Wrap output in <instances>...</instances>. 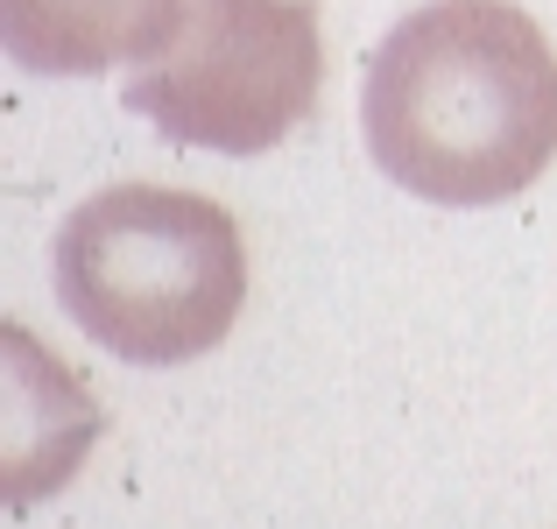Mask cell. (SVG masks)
Here are the masks:
<instances>
[{"mask_svg": "<svg viewBox=\"0 0 557 529\" xmlns=\"http://www.w3.org/2000/svg\"><path fill=\"white\" fill-rule=\"evenodd\" d=\"M360 127L423 205H508L557 163V50L516 0H431L374 42Z\"/></svg>", "mask_w": 557, "mask_h": 529, "instance_id": "1", "label": "cell"}, {"mask_svg": "<svg viewBox=\"0 0 557 529\" xmlns=\"http://www.w3.org/2000/svg\"><path fill=\"white\" fill-rule=\"evenodd\" d=\"M57 304L99 353L184 367L233 332L247 247L226 205L170 184H107L57 226Z\"/></svg>", "mask_w": 557, "mask_h": 529, "instance_id": "2", "label": "cell"}, {"mask_svg": "<svg viewBox=\"0 0 557 529\" xmlns=\"http://www.w3.org/2000/svg\"><path fill=\"white\" fill-rule=\"evenodd\" d=\"M325 85V36L311 0H190L177 36L127 71V113L163 142L212 156H261L289 142Z\"/></svg>", "mask_w": 557, "mask_h": 529, "instance_id": "3", "label": "cell"}, {"mask_svg": "<svg viewBox=\"0 0 557 529\" xmlns=\"http://www.w3.org/2000/svg\"><path fill=\"white\" fill-rule=\"evenodd\" d=\"M190 0H0V42L36 78H92L149 64Z\"/></svg>", "mask_w": 557, "mask_h": 529, "instance_id": "4", "label": "cell"}]
</instances>
